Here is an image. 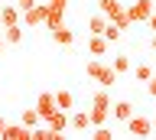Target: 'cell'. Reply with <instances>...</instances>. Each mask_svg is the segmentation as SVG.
I'll list each match as a JSON object with an SVG mask.
<instances>
[{"label":"cell","instance_id":"cell-1","mask_svg":"<svg viewBox=\"0 0 156 140\" xmlns=\"http://www.w3.org/2000/svg\"><path fill=\"white\" fill-rule=\"evenodd\" d=\"M127 134H130V137H150V134H153V117L133 114V117L127 120Z\"/></svg>","mask_w":156,"mask_h":140},{"label":"cell","instance_id":"cell-2","mask_svg":"<svg viewBox=\"0 0 156 140\" xmlns=\"http://www.w3.org/2000/svg\"><path fill=\"white\" fill-rule=\"evenodd\" d=\"M36 111H39V117H42V124H49V120H52V114L58 111L55 95H52V91H42V95L36 98Z\"/></svg>","mask_w":156,"mask_h":140},{"label":"cell","instance_id":"cell-3","mask_svg":"<svg viewBox=\"0 0 156 140\" xmlns=\"http://www.w3.org/2000/svg\"><path fill=\"white\" fill-rule=\"evenodd\" d=\"M127 10H130V16H133V23H146L150 16H153L156 3H153V0H136L133 7H127Z\"/></svg>","mask_w":156,"mask_h":140},{"label":"cell","instance_id":"cell-4","mask_svg":"<svg viewBox=\"0 0 156 140\" xmlns=\"http://www.w3.org/2000/svg\"><path fill=\"white\" fill-rule=\"evenodd\" d=\"M107 49H111V42H107L101 33H91V39H88V56H98V59H104Z\"/></svg>","mask_w":156,"mask_h":140},{"label":"cell","instance_id":"cell-5","mask_svg":"<svg viewBox=\"0 0 156 140\" xmlns=\"http://www.w3.org/2000/svg\"><path fill=\"white\" fill-rule=\"evenodd\" d=\"M68 127L75 130V134L91 130V114H88V111H75V114H68Z\"/></svg>","mask_w":156,"mask_h":140},{"label":"cell","instance_id":"cell-6","mask_svg":"<svg viewBox=\"0 0 156 140\" xmlns=\"http://www.w3.org/2000/svg\"><path fill=\"white\" fill-rule=\"evenodd\" d=\"M23 23H26V26H46V3H42V7H29L26 13H23Z\"/></svg>","mask_w":156,"mask_h":140},{"label":"cell","instance_id":"cell-7","mask_svg":"<svg viewBox=\"0 0 156 140\" xmlns=\"http://www.w3.org/2000/svg\"><path fill=\"white\" fill-rule=\"evenodd\" d=\"M62 23H65V10L62 7H52L46 0V26H49V33L55 30V26H62Z\"/></svg>","mask_w":156,"mask_h":140},{"label":"cell","instance_id":"cell-8","mask_svg":"<svg viewBox=\"0 0 156 140\" xmlns=\"http://www.w3.org/2000/svg\"><path fill=\"white\" fill-rule=\"evenodd\" d=\"M33 137V130L20 120V124H7V130H3V140H29Z\"/></svg>","mask_w":156,"mask_h":140},{"label":"cell","instance_id":"cell-9","mask_svg":"<svg viewBox=\"0 0 156 140\" xmlns=\"http://www.w3.org/2000/svg\"><path fill=\"white\" fill-rule=\"evenodd\" d=\"M111 117L120 120V124H127V120L133 117V104H130V101H114V108H111Z\"/></svg>","mask_w":156,"mask_h":140},{"label":"cell","instance_id":"cell-10","mask_svg":"<svg viewBox=\"0 0 156 140\" xmlns=\"http://www.w3.org/2000/svg\"><path fill=\"white\" fill-rule=\"evenodd\" d=\"M91 108H94V111H107V114H111V108H114V101H111L107 88H101V91H94V95H91Z\"/></svg>","mask_w":156,"mask_h":140},{"label":"cell","instance_id":"cell-11","mask_svg":"<svg viewBox=\"0 0 156 140\" xmlns=\"http://www.w3.org/2000/svg\"><path fill=\"white\" fill-rule=\"evenodd\" d=\"M20 20H23L20 7H0V23H3V30H7V26H16Z\"/></svg>","mask_w":156,"mask_h":140},{"label":"cell","instance_id":"cell-12","mask_svg":"<svg viewBox=\"0 0 156 140\" xmlns=\"http://www.w3.org/2000/svg\"><path fill=\"white\" fill-rule=\"evenodd\" d=\"M52 42H58V46H72V42H75V33L62 23V26H55V30H52Z\"/></svg>","mask_w":156,"mask_h":140},{"label":"cell","instance_id":"cell-13","mask_svg":"<svg viewBox=\"0 0 156 140\" xmlns=\"http://www.w3.org/2000/svg\"><path fill=\"white\" fill-rule=\"evenodd\" d=\"M98 10H101V13H104V16H107V20H114V16H117V13H120V10H124V3H120V0H98Z\"/></svg>","mask_w":156,"mask_h":140},{"label":"cell","instance_id":"cell-14","mask_svg":"<svg viewBox=\"0 0 156 140\" xmlns=\"http://www.w3.org/2000/svg\"><path fill=\"white\" fill-rule=\"evenodd\" d=\"M117 78H120V75L114 72V65H104V69H101V75H98V85H104V88H114Z\"/></svg>","mask_w":156,"mask_h":140},{"label":"cell","instance_id":"cell-15","mask_svg":"<svg viewBox=\"0 0 156 140\" xmlns=\"http://www.w3.org/2000/svg\"><path fill=\"white\" fill-rule=\"evenodd\" d=\"M49 127L55 130V134H65V130H68V111H55L52 120H49Z\"/></svg>","mask_w":156,"mask_h":140},{"label":"cell","instance_id":"cell-16","mask_svg":"<svg viewBox=\"0 0 156 140\" xmlns=\"http://www.w3.org/2000/svg\"><path fill=\"white\" fill-rule=\"evenodd\" d=\"M101 69H104V59H98V56H91V59H88V65H85V75H88L91 81H98Z\"/></svg>","mask_w":156,"mask_h":140},{"label":"cell","instance_id":"cell-17","mask_svg":"<svg viewBox=\"0 0 156 140\" xmlns=\"http://www.w3.org/2000/svg\"><path fill=\"white\" fill-rule=\"evenodd\" d=\"M55 104H58V111H72L75 108V95L72 91H55Z\"/></svg>","mask_w":156,"mask_h":140},{"label":"cell","instance_id":"cell-18","mask_svg":"<svg viewBox=\"0 0 156 140\" xmlns=\"http://www.w3.org/2000/svg\"><path fill=\"white\" fill-rule=\"evenodd\" d=\"M20 120H23V124H26L29 130H33V127H39V124H42V117H39V111H36V108L23 111V114H20Z\"/></svg>","mask_w":156,"mask_h":140},{"label":"cell","instance_id":"cell-19","mask_svg":"<svg viewBox=\"0 0 156 140\" xmlns=\"http://www.w3.org/2000/svg\"><path fill=\"white\" fill-rule=\"evenodd\" d=\"M3 39L10 42V46H16V42H23V26H7V30H3Z\"/></svg>","mask_w":156,"mask_h":140},{"label":"cell","instance_id":"cell-20","mask_svg":"<svg viewBox=\"0 0 156 140\" xmlns=\"http://www.w3.org/2000/svg\"><path fill=\"white\" fill-rule=\"evenodd\" d=\"M104 26H107V16H104V13H98V16L88 20V33H101V36H104Z\"/></svg>","mask_w":156,"mask_h":140},{"label":"cell","instance_id":"cell-21","mask_svg":"<svg viewBox=\"0 0 156 140\" xmlns=\"http://www.w3.org/2000/svg\"><path fill=\"white\" fill-rule=\"evenodd\" d=\"M120 36H124V30H120L114 20H107V26H104V39H107V42H117Z\"/></svg>","mask_w":156,"mask_h":140},{"label":"cell","instance_id":"cell-22","mask_svg":"<svg viewBox=\"0 0 156 140\" xmlns=\"http://www.w3.org/2000/svg\"><path fill=\"white\" fill-rule=\"evenodd\" d=\"M111 65H114L117 75H124V72H130V56H114V62H111Z\"/></svg>","mask_w":156,"mask_h":140},{"label":"cell","instance_id":"cell-23","mask_svg":"<svg viewBox=\"0 0 156 140\" xmlns=\"http://www.w3.org/2000/svg\"><path fill=\"white\" fill-rule=\"evenodd\" d=\"M133 78H136V81H143V85H146V81L153 78V69H150V65H136V69H133Z\"/></svg>","mask_w":156,"mask_h":140},{"label":"cell","instance_id":"cell-24","mask_svg":"<svg viewBox=\"0 0 156 140\" xmlns=\"http://www.w3.org/2000/svg\"><path fill=\"white\" fill-rule=\"evenodd\" d=\"M91 137L94 140H114V134H111L104 124H98V127H91Z\"/></svg>","mask_w":156,"mask_h":140},{"label":"cell","instance_id":"cell-25","mask_svg":"<svg viewBox=\"0 0 156 140\" xmlns=\"http://www.w3.org/2000/svg\"><path fill=\"white\" fill-rule=\"evenodd\" d=\"M16 7H20V13H26L29 7H36V0H16Z\"/></svg>","mask_w":156,"mask_h":140},{"label":"cell","instance_id":"cell-26","mask_svg":"<svg viewBox=\"0 0 156 140\" xmlns=\"http://www.w3.org/2000/svg\"><path fill=\"white\" fill-rule=\"evenodd\" d=\"M146 91H150V95H153V98H156V75H153V78H150V81H146Z\"/></svg>","mask_w":156,"mask_h":140},{"label":"cell","instance_id":"cell-27","mask_svg":"<svg viewBox=\"0 0 156 140\" xmlns=\"http://www.w3.org/2000/svg\"><path fill=\"white\" fill-rule=\"evenodd\" d=\"M146 23H150V30L156 33V10H153V16H150V20H146Z\"/></svg>","mask_w":156,"mask_h":140},{"label":"cell","instance_id":"cell-28","mask_svg":"<svg viewBox=\"0 0 156 140\" xmlns=\"http://www.w3.org/2000/svg\"><path fill=\"white\" fill-rule=\"evenodd\" d=\"M49 3H52V7H62V10H65V3H68V0H49Z\"/></svg>","mask_w":156,"mask_h":140},{"label":"cell","instance_id":"cell-29","mask_svg":"<svg viewBox=\"0 0 156 140\" xmlns=\"http://www.w3.org/2000/svg\"><path fill=\"white\" fill-rule=\"evenodd\" d=\"M3 130H7V120H3V117H0V137H3Z\"/></svg>","mask_w":156,"mask_h":140},{"label":"cell","instance_id":"cell-30","mask_svg":"<svg viewBox=\"0 0 156 140\" xmlns=\"http://www.w3.org/2000/svg\"><path fill=\"white\" fill-rule=\"evenodd\" d=\"M3 46H7V39H3V36H0V52H3Z\"/></svg>","mask_w":156,"mask_h":140},{"label":"cell","instance_id":"cell-31","mask_svg":"<svg viewBox=\"0 0 156 140\" xmlns=\"http://www.w3.org/2000/svg\"><path fill=\"white\" fill-rule=\"evenodd\" d=\"M150 46H153V52H156V36H153V42H150Z\"/></svg>","mask_w":156,"mask_h":140},{"label":"cell","instance_id":"cell-32","mask_svg":"<svg viewBox=\"0 0 156 140\" xmlns=\"http://www.w3.org/2000/svg\"><path fill=\"white\" fill-rule=\"evenodd\" d=\"M153 130H156V117H153Z\"/></svg>","mask_w":156,"mask_h":140}]
</instances>
